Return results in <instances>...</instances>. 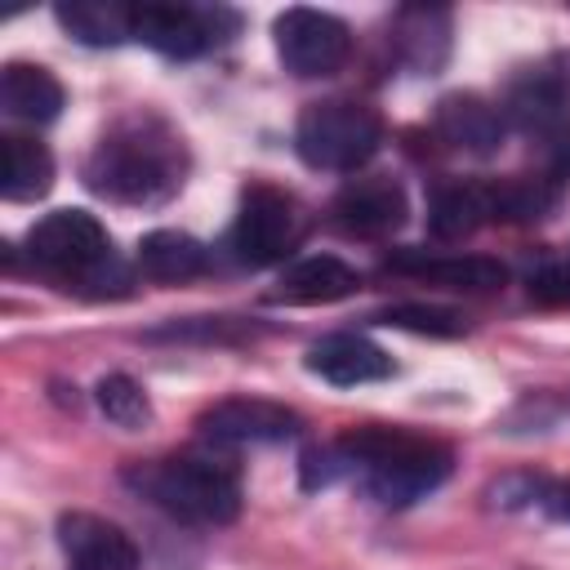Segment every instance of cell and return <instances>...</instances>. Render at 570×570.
Wrapping results in <instances>:
<instances>
[{
	"instance_id": "obj_1",
	"label": "cell",
	"mask_w": 570,
	"mask_h": 570,
	"mask_svg": "<svg viewBox=\"0 0 570 570\" xmlns=\"http://www.w3.org/2000/svg\"><path fill=\"white\" fill-rule=\"evenodd\" d=\"M187 178L178 129L151 111L116 120L85 160V187L116 205H165Z\"/></svg>"
},
{
	"instance_id": "obj_2",
	"label": "cell",
	"mask_w": 570,
	"mask_h": 570,
	"mask_svg": "<svg viewBox=\"0 0 570 570\" xmlns=\"http://www.w3.org/2000/svg\"><path fill=\"white\" fill-rule=\"evenodd\" d=\"M334 445L343 454V468L383 508H405L423 499L450 476V463H454L441 441L414 436L401 428H356Z\"/></svg>"
},
{
	"instance_id": "obj_3",
	"label": "cell",
	"mask_w": 570,
	"mask_h": 570,
	"mask_svg": "<svg viewBox=\"0 0 570 570\" xmlns=\"http://www.w3.org/2000/svg\"><path fill=\"white\" fill-rule=\"evenodd\" d=\"M129 485L187 525H227L240 512V481L209 454H169L129 472Z\"/></svg>"
},
{
	"instance_id": "obj_4",
	"label": "cell",
	"mask_w": 570,
	"mask_h": 570,
	"mask_svg": "<svg viewBox=\"0 0 570 570\" xmlns=\"http://www.w3.org/2000/svg\"><path fill=\"white\" fill-rule=\"evenodd\" d=\"M383 142V120L374 107L356 98H321L298 111L294 125V151L312 169L352 174L361 169Z\"/></svg>"
},
{
	"instance_id": "obj_5",
	"label": "cell",
	"mask_w": 570,
	"mask_h": 570,
	"mask_svg": "<svg viewBox=\"0 0 570 570\" xmlns=\"http://www.w3.org/2000/svg\"><path fill=\"white\" fill-rule=\"evenodd\" d=\"M27 258L71 285H98L107 276V267H116L107 227L89 209H53L40 223H31Z\"/></svg>"
},
{
	"instance_id": "obj_6",
	"label": "cell",
	"mask_w": 570,
	"mask_h": 570,
	"mask_svg": "<svg viewBox=\"0 0 570 570\" xmlns=\"http://www.w3.org/2000/svg\"><path fill=\"white\" fill-rule=\"evenodd\" d=\"M303 209L289 191L272 187V183H249L240 191V209L232 223V249L245 267H272L285 254H294V245L303 240Z\"/></svg>"
},
{
	"instance_id": "obj_7",
	"label": "cell",
	"mask_w": 570,
	"mask_h": 570,
	"mask_svg": "<svg viewBox=\"0 0 570 570\" xmlns=\"http://www.w3.org/2000/svg\"><path fill=\"white\" fill-rule=\"evenodd\" d=\"M276 36V53L285 62V71L312 80V76H334L347 53H352V31L343 18L325 13V9H285L272 22Z\"/></svg>"
},
{
	"instance_id": "obj_8",
	"label": "cell",
	"mask_w": 570,
	"mask_h": 570,
	"mask_svg": "<svg viewBox=\"0 0 570 570\" xmlns=\"http://www.w3.org/2000/svg\"><path fill=\"white\" fill-rule=\"evenodd\" d=\"M236 31L232 9H196V4H134V40L151 45L165 58H196L223 45Z\"/></svg>"
},
{
	"instance_id": "obj_9",
	"label": "cell",
	"mask_w": 570,
	"mask_h": 570,
	"mask_svg": "<svg viewBox=\"0 0 570 570\" xmlns=\"http://www.w3.org/2000/svg\"><path fill=\"white\" fill-rule=\"evenodd\" d=\"M298 414L276 405V401H263V396H232V401H218L209 405L196 428L205 441L214 445H263V441H285L298 432Z\"/></svg>"
},
{
	"instance_id": "obj_10",
	"label": "cell",
	"mask_w": 570,
	"mask_h": 570,
	"mask_svg": "<svg viewBox=\"0 0 570 570\" xmlns=\"http://www.w3.org/2000/svg\"><path fill=\"white\" fill-rule=\"evenodd\" d=\"M503 116H512L517 129L539 134V138H557L570 120V89L566 76L557 67H525L521 76H512L508 98H503Z\"/></svg>"
},
{
	"instance_id": "obj_11",
	"label": "cell",
	"mask_w": 570,
	"mask_h": 570,
	"mask_svg": "<svg viewBox=\"0 0 570 570\" xmlns=\"http://www.w3.org/2000/svg\"><path fill=\"white\" fill-rule=\"evenodd\" d=\"M58 543L71 570H138L134 539L116 521H102L94 512H67L58 521Z\"/></svg>"
},
{
	"instance_id": "obj_12",
	"label": "cell",
	"mask_w": 570,
	"mask_h": 570,
	"mask_svg": "<svg viewBox=\"0 0 570 570\" xmlns=\"http://www.w3.org/2000/svg\"><path fill=\"white\" fill-rule=\"evenodd\" d=\"M334 223L352 236H387L405 223V191L387 174L352 178L334 196Z\"/></svg>"
},
{
	"instance_id": "obj_13",
	"label": "cell",
	"mask_w": 570,
	"mask_h": 570,
	"mask_svg": "<svg viewBox=\"0 0 570 570\" xmlns=\"http://www.w3.org/2000/svg\"><path fill=\"white\" fill-rule=\"evenodd\" d=\"M307 370L334 387H361L392 374V356L365 334H325L307 347Z\"/></svg>"
},
{
	"instance_id": "obj_14",
	"label": "cell",
	"mask_w": 570,
	"mask_h": 570,
	"mask_svg": "<svg viewBox=\"0 0 570 570\" xmlns=\"http://www.w3.org/2000/svg\"><path fill=\"white\" fill-rule=\"evenodd\" d=\"M436 134L459 147V151H472V156H490L503 147V107L476 98V94H445L436 102Z\"/></svg>"
},
{
	"instance_id": "obj_15",
	"label": "cell",
	"mask_w": 570,
	"mask_h": 570,
	"mask_svg": "<svg viewBox=\"0 0 570 570\" xmlns=\"http://www.w3.org/2000/svg\"><path fill=\"white\" fill-rule=\"evenodd\" d=\"M485 223H494V183L454 178L441 183L428 200V227L441 240H463Z\"/></svg>"
},
{
	"instance_id": "obj_16",
	"label": "cell",
	"mask_w": 570,
	"mask_h": 570,
	"mask_svg": "<svg viewBox=\"0 0 570 570\" xmlns=\"http://www.w3.org/2000/svg\"><path fill=\"white\" fill-rule=\"evenodd\" d=\"M356 285H361L356 267H347L334 254H312V258H298L294 267L281 272V285H276L272 298L276 303H298V307H316V303L347 298Z\"/></svg>"
},
{
	"instance_id": "obj_17",
	"label": "cell",
	"mask_w": 570,
	"mask_h": 570,
	"mask_svg": "<svg viewBox=\"0 0 570 570\" xmlns=\"http://www.w3.org/2000/svg\"><path fill=\"white\" fill-rule=\"evenodd\" d=\"M0 107L13 120L45 125L62 111V85L53 71H45L36 62H9L0 71Z\"/></svg>"
},
{
	"instance_id": "obj_18",
	"label": "cell",
	"mask_w": 570,
	"mask_h": 570,
	"mask_svg": "<svg viewBox=\"0 0 570 570\" xmlns=\"http://www.w3.org/2000/svg\"><path fill=\"white\" fill-rule=\"evenodd\" d=\"M396 272H410L419 281H432V285H450V289H472V294H485V289H499L508 281L503 263L494 258H481V254H450V258H428V254H392L387 258Z\"/></svg>"
},
{
	"instance_id": "obj_19",
	"label": "cell",
	"mask_w": 570,
	"mask_h": 570,
	"mask_svg": "<svg viewBox=\"0 0 570 570\" xmlns=\"http://www.w3.org/2000/svg\"><path fill=\"white\" fill-rule=\"evenodd\" d=\"M53 187V156L27 134L0 138V191L4 200H40Z\"/></svg>"
},
{
	"instance_id": "obj_20",
	"label": "cell",
	"mask_w": 570,
	"mask_h": 570,
	"mask_svg": "<svg viewBox=\"0 0 570 570\" xmlns=\"http://www.w3.org/2000/svg\"><path fill=\"white\" fill-rule=\"evenodd\" d=\"M62 31L76 36L80 45L107 49L120 40H134V4H116V0H67L53 9Z\"/></svg>"
},
{
	"instance_id": "obj_21",
	"label": "cell",
	"mask_w": 570,
	"mask_h": 570,
	"mask_svg": "<svg viewBox=\"0 0 570 570\" xmlns=\"http://www.w3.org/2000/svg\"><path fill=\"white\" fill-rule=\"evenodd\" d=\"M138 272L147 281H191L205 272V245L187 232H147L138 240Z\"/></svg>"
},
{
	"instance_id": "obj_22",
	"label": "cell",
	"mask_w": 570,
	"mask_h": 570,
	"mask_svg": "<svg viewBox=\"0 0 570 570\" xmlns=\"http://www.w3.org/2000/svg\"><path fill=\"white\" fill-rule=\"evenodd\" d=\"M445 45H450V18L441 9H405L396 18V49L405 53L410 67L428 71L445 58Z\"/></svg>"
},
{
	"instance_id": "obj_23",
	"label": "cell",
	"mask_w": 570,
	"mask_h": 570,
	"mask_svg": "<svg viewBox=\"0 0 570 570\" xmlns=\"http://www.w3.org/2000/svg\"><path fill=\"white\" fill-rule=\"evenodd\" d=\"M98 405L116 428H142L151 419V401L129 374H107L98 383Z\"/></svg>"
},
{
	"instance_id": "obj_24",
	"label": "cell",
	"mask_w": 570,
	"mask_h": 570,
	"mask_svg": "<svg viewBox=\"0 0 570 570\" xmlns=\"http://www.w3.org/2000/svg\"><path fill=\"white\" fill-rule=\"evenodd\" d=\"M387 325L396 330H414V334H436V338H454L463 334V316L450 307H432V303H401L383 312Z\"/></svg>"
},
{
	"instance_id": "obj_25",
	"label": "cell",
	"mask_w": 570,
	"mask_h": 570,
	"mask_svg": "<svg viewBox=\"0 0 570 570\" xmlns=\"http://www.w3.org/2000/svg\"><path fill=\"white\" fill-rule=\"evenodd\" d=\"M530 294H539L548 303H570V263L566 267H543L539 276H530Z\"/></svg>"
},
{
	"instance_id": "obj_26",
	"label": "cell",
	"mask_w": 570,
	"mask_h": 570,
	"mask_svg": "<svg viewBox=\"0 0 570 570\" xmlns=\"http://www.w3.org/2000/svg\"><path fill=\"white\" fill-rule=\"evenodd\" d=\"M543 508H548L557 521H570V481H566V485H552V490L543 494Z\"/></svg>"
}]
</instances>
